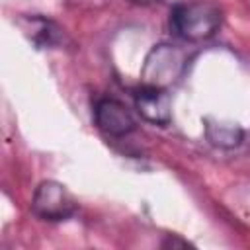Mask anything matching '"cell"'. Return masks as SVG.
I'll use <instances>...</instances> for the list:
<instances>
[{
	"label": "cell",
	"mask_w": 250,
	"mask_h": 250,
	"mask_svg": "<svg viewBox=\"0 0 250 250\" xmlns=\"http://www.w3.org/2000/svg\"><path fill=\"white\" fill-rule=\"evenodd\" d=\"M223 8L215 0H186L170 8V33L188 43L207 41L223 25Z\"/></svg>",
	"instance_id": "cell-1"
},
{
	"label": "cell",
	"mask_w": 250,
	"mask_h": 250,
	"mask_svg": "<svg viewBox=\"0 0 250 250\" xmlns=\"http://www.w3.org/2000/svg\"><path fill=\"white\" fill-rule=\"evenodd\" d=\"M188 66V55L182 47L174 43H158L154 45L141 66V84L170 88L176 84Z\"/></svg>",
	"instance_id": "cell-2"
},
{
	"label": "cell",
	"mask_w": 250,
	"mask_h": 250,
	"mask_svg": "<svg viewBox=\"0 0 250 250\" xmlns=\"http://www.w3.org/2000/svg\"><path fill=\"white\" fill-rule=\"evenodd\" d=\"M78 211V203L68 188L57 180H43L31 195V213L47 223H61Z\"/></svg>",
	"instance_id": "cell-3"
},
{
	"label": "cell",
	"mask_w": 250,
	"mask_h": 250,
	"mask_svg": "<svg viewBox=\"0 0 250 250\" xmlns=\"http://www.w3.org/2000/svg\"><path fill=\"white\" fill-rule=\"evenodd\" d=\"M94 123L96 127L113 139H123L137 129V121L131 109L117 98L104 96L94 104Z\"/></svg>",
	"instance_id": "cell-4"
},
{
	"label": "cell",
	"mask_w": 250,
	"mask_h": 250,
	"mask_svg": "<svg viewBox=\"0 0 250 250\" xmlns=\"http://www.w3.org/2000/svg\"><path fill=\"white\" fill-rule=\"evenodd\" d=\"M135 109L137 113L150 125L166 127L172 121V98L168 88L158 86H146L141 84V88L133 94Z\"/></svg>",
	"instance_id": "cell-5"
},
{
	"label": "cell",
	"mask_w": 250,
	"mask_h": 250,
	"mask_svg": "<svg viewBox=\"0 0 250 250\" xmlns=\"http://www.w3.org/2000/svg\"><path fill=\"white\" fill-rule=\"evenodd\" d=\"M18 27L25 39L35 45V49H55L64 41V29L45 16H21L18 18Z\"/></svg>",
	"instance_id": "cell-6"
},
{
	"label": "cell",
	"mask_w": 250,
	"mask_h": 250,
	"mask_svg": "<svg viewBox=\"0 0 250 250\" xmlns=\"http://www.w3.org/2000/svg\"><path fill=\"white\" fill-rule=\"evenodd\" d=\"M203 123H205V139L215 148L232 150V148L240 146V143L244 141V129L236 123L217 121L211 117H207Z\"/></svg>",
	"instance_id": "cell-7"
},
{
	"label": "cell",
	"mask_w": 250,
	"mask_h": 250,
	"mask_svg": "<svg viewBox=\"0 0 250 250\" xmlns=\"http://www.w3.org/2000/svg\"><path fill=\"white\" fill-rule=\"evenodd\" d=\"M176 246H180V248H188V246H191V244H189L188 240H182V238H178L176 234H174V236L170 234V236H168V238L162 242V248H176Z\"/></svg>",
	"instance_id": "cell-8"
},
{
	"label": "cell",
	"mask_w": 250,
	"mask_h": 250,
	"mask_svg": "<svg viewBox=\"0 0 250 250\" xmlns=\"http://www.w3.org/2000/svg\"><path fill=\"white\" fill-rule=\"evenodd\" d=\"M131 4H137V6H150V4H156V2H162V0H127Z\"/></svg>",
	"instance_id": "cell-9"
}]
</instances>
